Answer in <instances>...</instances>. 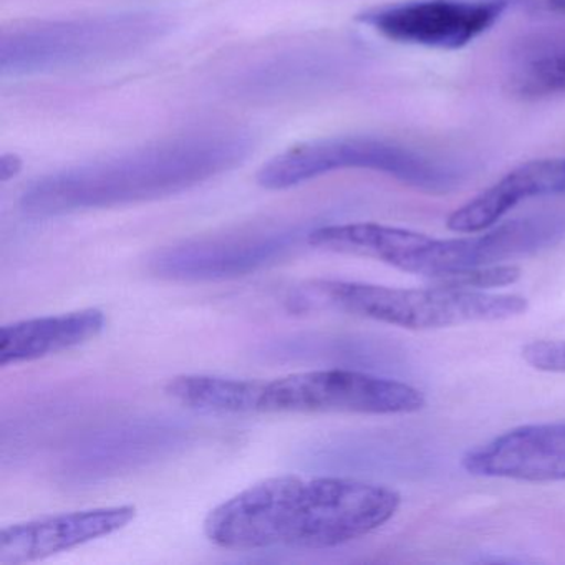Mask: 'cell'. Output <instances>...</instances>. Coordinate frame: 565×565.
Masks as SVG:
<instances>
[{
	"mask_svg": "<svg viewBox=\"0 0 565 565\" xmlns=\"http://www.w3.org/2000/svg\"><path fill=\"white\" fill-rule=\"evenodd\" d=\"M505 2L509 4L512 0H505ZM524 2L545 9V11L552 12V14L565 15V0H524Z\"/></svg>",
	"mask_w": 565,
	"mask_h": 565,
	"instance_id": "18",
	"label": "cell"
},
{
	"mask_svg": "<svg viewBox=\"0 0 565 565\" xmlns=\"http://www.w3.org/2000/svg\"><path fill=\"white\" fill-rule=\"evenodd\" d=\"M107 327L100 309L19 320L0 329V366L35 362L85 345Z\"/></svg>",
	"mask_w": 565,
	"mask_h": 565,
	"instance_id": "12",
	"label": "cell"
},
{
	"mask_svg": "<svg viewBox=\"0 0 565 565\" xmlns=\"http://www.w3.org/2000/svg\"><path fill=\"white\" fill-rule=\"evenodd\" d=\"M402 495L388 486L335 476L263 479L211 509L204 535L226 551L339 547L392 521Z\"/></svg>",
	"mask_w": 565,
	"mask_h": 565,
	"instance_id": "1",
	"label": "cell"
},
{
	"mask_svg": "<svg viewBox=\"0 0 565 565\" xmlns=\"http://www.w3.org/2000/svg\"><path fill=\"white\" fill-rule=\"evenodd\" d=\"M343 170L388 174L431 194L449 193L461 180L452 164L405 145L380 138L335 137L287 148L260 168L257 183L266 190L282 191Z\"/></svg>",
	"mask_w": 565,
	"mask_h": 565,
	"instance_id": "5",
	"label": "cell"
},
{
	"mask_svg": "<svg viewBox=\"0 0 565 565\" xmlns=\"http://www.w3.org/2000/svg\"><path fill=\"white\" fill-rule=\"evenodd\" d=\"M135 519L137 508L124 504L62 512L8 525L0 531V565L44 561L108 537L130 525Z\"/></svg>",
	"mask_w": 565,
	"mask_h": 565,
	"instance_id": "10",
	"label": "cell"
},
{
	"mask_svg": "<svg viewBox=\"0 0 565 565\" xmlns=\"http://www.w3.org/2000/svg\"><path fill=\"white\" fill-rule=\"evenodd\" d=\"M425 406V393L416 386L359 370L322 369L290 373L274 380L247 379V415H412Z\"/></svg>",
	"mask_w": 565,
	"mask_h": 565,
	"instance_id": "6",
	"label": "cell"
},
{
	"mask_svg": "<svg viewBox=\"0 0 565 565\" xmlns=\"http://www.w3.org/2000/svg\"><path fill=\"white\" fill-rule=\"evenodd\" d=\"M290 246L289 236L183 244L151 259L158 276L180 280H211L244 276L266 266Z\"/></svg>",
	"mask_w": 565,
	"mask_h": 565,
	"instance_id": "11",
	"label": "cell"
},
{
	"mask_svg": "<svg viewBox=\"0 0 565 565\" xmlns=\"http://www.w3.org/2000/svg\"><path fill=\"white\" fill-rule=\"evenodd\" d=\"M544 196H565V158L521 164L478 194L475 211L484 223L495 224L522 201Z\"/></svg>",
	"mask_w": 565,
	"mask_h": 565,
	"instance_id": "13",
	"label": "cell"
},
{
	"mask_svg": "<svg viewBox=\"0 0 565 565\" xmlns=\"http://www.w3.org/2000/svg\"><path fill=\"white\" fill-rule=\"evenodd\" d=\"M521 267L514 266V264H494V266L465 270V273L446 280L443 286L459 287V289L491 290L498 289V287L512 286L521 279Z\"/></svg>",
	"mask_w": 565,
	"mask_h": 565,
	"instance_id": "15",
	"label": "cell"
},
{
	"mask_svg": "<svg viewBox=\"0 0 565 565\" xmlns=\"http://www.w3.org/2000/svg\"><path fill=\"white\" fill-rule=\"evenodd\" d=\"M505 0H416L360 15L388 41L458 51L489 31L508 9Z\"/></svg>",
	"mask_w": 565,
	"mask_h": 565,
	"instance_id": "8",
	"label": "cell"
},
{
	"mask_svg": "<svg viewBox=\"0 0 565 565\" xmlns=\"http://www.w3.org/2000/svg\"><path fill=\"white\" fill-rule=\"evenodd\" d=\"M512 90L524 98L565 94V52L529 64L515 75Z\"/></svg>",
	"mask_w": 565,
	"mask_h": 565,
	"instance_id": "14",
	"label": "cell"
},
{
	"mask_svg": "<svg viewBox=\"0 0 565 565\" xmlns=\"http://www.w3.org/2000/svg\"><path fill=\"white\" fill-rule=\"evenodd\" d=\"M167 29L163 18L147 12L25 25L2 34L0 72L19 77L117 61L157 41Z\"/></svg>",
	"mask_w": 565,
	"mask_h": 565,
	"instance_id": "4",
	"label": "cell"
},
{
	"mask_svg": "<svg viewBox=\"0 0 565 565\" xmlns=\"http://www.w3.org/2000/svg\"><path fill=\"white\" fill-rule=\"evenodd\" d=\"M290 312H337L405 330H441L471 323L502 322L524 316L529 300L518 294L433 287L375 286L313 279L287 297Z\"/></svg>",
	"mask_w": 565,
	"mask_h": 565,
	"instance_id": "3",
	"label": "cell"
},
{
	"mask_svg": "<svg viewBox=\"0 0 565 565\" xmlns=\"http://www.w3.org/2000/svg\"><path fill=\"white\" fill-rule=\"evenodd\" d=\"M239 131L188 135L35 180L21 198L29 216L158 200L234 170L254 150Z\"/></svg>",
	"mask_w": 565,
	"mask_h": 565,
	"instance_id": "2",
	"label": "cell"
},
{
	"mask_svg": "<svg viewBox=\"0 0 565 565\" xmlns=\"http://www.w3.org/2000/svg\"><path fill=\"white\" fill-rule=\"evenodd\" d=\"M564 237L565 214L508 221L481 233L448 239L422 234L396 269L435 284H445L465 270L531 256L561 243Z\"/></svg>",
	"mask_w": 565,
	"mask_h": 565,
	"instance_id": "7",
	"label": "cell"
},
{
	"mask_svg": "<svg viewBox=\"0 0 565 565\" xmlns=\"http://www.w3.org/2000/svg\"><path fill=\"white\" fill-rule=\"evenodd\" d=\"M461 466L479 478L565 481V419L509 429L468 449Z\"/></svg>",
	"mask_w": 565,
	"mask_h": 565,
	"instance_id": "9",
	"label": "cell"
},
{
	"mask_svg": "<svg viewBox=\"0 0 565 565\" xmlns=\"http://www.w3.org/2000/svg\"><path fill=\"white\" fill-rule=\"evenodd\" d=\"M522 360L531 369L544 373H565V339L535 340L521 350Z\"/></svg>",
	"mask_w": 565,
	"mask_h": 565,
	"instance_id": "16",
	"label": "cell"
},
{
	"mask_svg": "<svg viewBox=\"0 0 565 565\" xmlns=\"http://www.w3.org/2000/svg\"><path fill=\"white\" fill-rule=\"evenodd\" d=\"M22 170L21 158L15 154H4L0 160V180L9 181L11 178L18 177Z\"/></svg>",
	"mask_w": 565,
	"mask_h": 565,
	"instance_id": "17",
	"label": "cell"
}]
</instances>
